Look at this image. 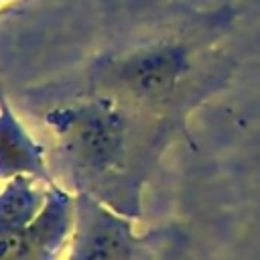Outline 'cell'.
Instances as JSON below:
<instances>
[{
  "instance_id": "1",
  "label": "cell",
  "mask_w": 260,
  "mask_h": 260,
  "mask_svg": "<svg viewBox=\"0 0 260 260\" xmlns=\"http://www.w3.org/2000/svg\"><path fill=\"white\" fill-rule=\"evenodd\" d=\"M43 118L55 138L51 173L65 181V189L138 217L142 183L169 128L89 93H73Z\"/></svg>"
},
{
  "instance_id": "2",
  "label": "cell",
  "mask_w": 260,
  "mask_h": 260,
  "mask_svg": "<svg viewBox=\"0 0 260 260\" xmlns=\"http://www.w3.org/2000/svg\"><path fill=\"white\" fill-rule=\"evenodd\" d=\"M195 47L181 30L128 35L104 49L85 69L75 93L114 100L130 112L171 128L195 83Z\"/></svg>"
},
{
  "instance_id": "3",
  "label": "cell",
  "mask_w": 260,
  "mask_h": 260,
  "mask_svg": "<svg viewBox=\"0 0 260 260\" xmlns=\"http://www.w3.org/2000/svg\"><path fill=\"white\" fill-rule=\"evenodd\" d=\"M69 260H134L144 238L132 234L130 217L77 193Z\"/></svg>"
},
{
  "instance_id": "4",
  "label": "cell",
  "mask_w": 260,
  "mask_h": 260,
  "mask_svg": "<svg viewBox=\"0 0 260 260\" xmlns=\"http://www.w3.org/2000/svg\"><path fill=\"white\" fill-rule=\"evenodd\" d=\"M75 225V193L51 185L47 205L24 228H0V260H55Z\"/></svg>"
},
{
  "instance_id": "5",
  "label": "cell",
  "mask_w": 260,
  "mask_h": 260,
  "mask_svg": "<svg viewBox=\"0 0 260 260\" xmlns=\"http://www.w3.org/2000/svg\"><path fill=\"white\" fill-rule=\"evenodd\" d=\"M30 175L49 185L57 183L47 162L45 148L28 134L0 93V181Z\"/></svg>"
},
{
  "instance_id": "6",
  "label": "cell",
  "mask_w": 260,
  "mask_h": 260,
  "mask_svg": "<svg viewBox=\"0 0 260 260\" xmlns=\"http://www.w3.org/2000/svg\"><path fill=\"white\" fill-rule=\"evenodd\" d=\"M49 191V183L30 175L6 179L0 189V228H24L35 221L47 205Z\"/></svg>"
},
{
  "instance_id": "7",
  "label": "cell",
  "mask_w": 260,
  "mask_h": 260,
  "mask_svg": "<svg viewBox=\"0 0 260 260\" xmlns=\"http://www.w3.org/2000/svg\"><path fill=\"white\" fill-rule=\"evenodd\" d=\"M4 2H6V0H0V4H4Z\"/></svg>"
}]
</instances>
